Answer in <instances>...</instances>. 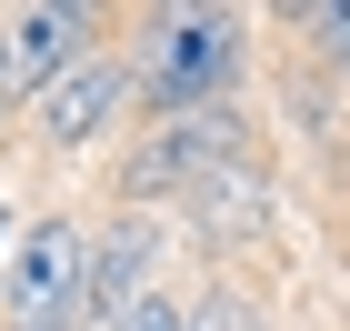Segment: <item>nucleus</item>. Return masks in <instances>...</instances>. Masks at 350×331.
<instances>
[{
    "label": "nucleus",
    "mask_w": 350,
    "mask_h": 331,
    "mask_svg": "<svg viewBox=\"0 0 350 331\" xmlns=\"http://www.w3.org/2000/svg\"><path fill=\"white\" fill-rule=\"evenodd\" d=\"M241 81V21L230 10H170L140 40V90L161 110H211L220 90Z\"/></svg>",
    "instance_id": "nucleus-1"
},
{
    "label": "nucleus",
    "mask_w": 350,
    "mask_h": 331,
    "mask_svg": "<svg viewBox=\"0 0 350 331\" xmlns=\"http://www.w3.org/2000/svg\"><path fill=\"white\" fill-rule=\"evenodd\" d=\"M90 302V241L70 221H30L21 251H10V271H0V311L10 331H70Z\"/></svg>",
    "instance_id": "nucleus-2"
},
{
    "label": "nucleus",
    "mask_w": 350,
    "mask_h": 331,
    "mask_svg": "<svg viewBox=\"0 0 350 331\" xmlns=\"http://www.w3.org/2000/svg\"><path fill=\"white\" fill-rule=\"evenodd\" d=\"M81 40H90V10H21V21H0V101L60 90L90 60Z\"/></svg>",
    "instance_id": "nucleus-3"
},
{
    "label": "nucleus",
    "mask_w": 350,
    "mask_h": 331,
    "mask_svg": "<svg viewBox=\"0 0 350 331\" xmlns=\"http://www.w3.org/2000/svg\"><path fill=\"white\" fill-rule=\"evenodd\" d=\"M140 281H150V241H140L131 221L100 231V241H90V302H81V321H90V331H131L140 302H150Z\"/></svg>",
    "instance_id": "nucleus-4"
},
{
    "label": "nucleus",
    "mask_w": 350,
    "mask_h": 331,
    "mask_svg": "<svg viewBox=\"0 0 350 331\" xmlns=\"http://www.w3.org/2000/svg\"><path fill=\"white\" fill-rule=\"evenodd\" d=\"M220 151H230V110H180V121H170L161 140H150V151H140L131 161V191H170V181H200V171L220 161Z\"/></svg>",
    "instance_id": "nucleus-5"
},
{
    "label": "nucleus",
    "mask_w": 350,
    "mask_h": 331,
    "mask_svg": "<svg viewBox=\"0 0 350 331\" xmlns=\"http://www.w3.org/2000/svg\"><path fill=\"white\" fill-rule=\"evenodd\" d=\"M120 90H131V81H120L110 60H81L60 90H40V131H51V140H90L110 110H120Z\"/></svg>",
    "instance_id": "nucleus-6"
},
{
    "label": "nucleus",
    "mask_w": 350,
    "mask_h": 331,
    "mask_svg": "<svg viewBox=\"0 0 350 331\" xmlns=\"http://www.w3.org/2000/svg\"><path fill=\"white\" fill-rule=\"evenodd\" d=\"M300 30H310V40H330V51L350 60V0H321V10H300Z\"/></svg>",
    "instance_id": "nucleus-7"
},
{
    "label": "nucleus",
    "mask_w": 350,
    "mask_h": 331,
    "mask_svg": "<svg viewBox=\"0 0 350 331\" xmlns=\"http://www.w3.org/2000/svg\"><path fill=\"white\" fill-rule=\"evenodd\" d=\"M131 331H190V321H180L170 302H140V321H131Z\"/></svg>",
    "instance_id": "nucleus-8"
},
{
    "label": "nucleus",
    "mask_w": 350,
    "mask_h": 331,
    "mask_svg": "<svg viewBox=\"0 0 350 331\" xmlns=\"http://www.w3.org/2000/svg\"><path fill=\"white\" fill-rule=\"evenodd\" d=\"M0 251H10V211H0Z\"/></svg>",
    "instance_id": "nucleus-9"
}]
</instances>
